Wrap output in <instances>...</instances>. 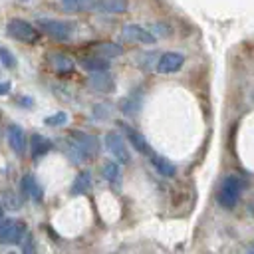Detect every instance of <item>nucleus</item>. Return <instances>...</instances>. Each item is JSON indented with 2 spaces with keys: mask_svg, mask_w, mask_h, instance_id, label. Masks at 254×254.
Returning <instances> with one entry per match:
<instances>
[{
  "mask_svg": "<svg viewBox=\"0 0 254 254\" xmlns=\"http://www.w3.org/2000/svg\"><path fill=\"white\" fill-rule=\"evenodd\" d=\"M99 151V141L95 135L85 131H71L65 141V153L73 163H85L93 159Z\"/></svg>",
  "mask_w": 254,
  "mask_h": 254,
  "instance_id": "nucleus-1",
  "label": "nucleus"
},
{
  "mask_svg": "<svg viewBox=\"0 0 254 254\" xmlns=\"http://www.w3.org/2000/svg\"><path fill=\"white\" fill-rule=\"evenodd\" d=\"M242 190H244V181H242V177H238V175H226V177L222 179L220 187H218L216 202H218L222 208L230 210V208L236 206V202H238Z\"/></svg>",
  "mask_w": 254,
  "mask_h": 254,
  "instance_id": "nucleus-2",
  "label": "nucleus"
},
{
  "mask_svg": "<svg viewBox=\"0 0 254 254\" xmlns=\"http://www.w3.org/2000/svg\"><path fill=\"white\" fill-rule=\"evenodd\" d=\"M36 26L48 34L50 38L58 40V42H67L71 40L73 32H75V24L69 20H56V18H38Z\"/></svg>",
  "mask_w": 254,
  "mask_h": 254,
  "instance_id": "nucleus-3",
  "label": "nucleus"
},
{
  "mask_svg": "<svg viewBox=\"0 0 254 254\" xmlns=\"http://www.w3.org/2000/svg\"><path fill=\"white\" fill-rule=\"evenodd\" d=\"M6 32H8L10 38H14L18 42H24V44H36L40 40V32L36 30V26H32L26 20H20V18L8 20Z\"/></svg>",
  "mask_w": 254,
  "mask_h": 254,
  "instance_id": "nucleus-4",
  "label": "nucleus"
},
{
  "mask_svg": "<svg viewBox=\"0 0 254 254\" xmlns=\"http://www.w3.org/2000/svg\"><path fill=\"white\" fill-rule=\"evenodd\" d=\"M127 143H129V141H125L123 135L117 133V131H109V133L105 135V147H107L109 155H111L117 163H121V165L131 163V155H129Z\"/></svg>",
  "mask_w": 254,
  "mask_h": 254,
  "instance_id": "nucleus-5",
  "label": "nucleus"
},
{
  "mask_svg": "<svg viewBox=\"0 0 254 254\" xmlns=\"http://www.w3.org/2000/svg\"><path fill=\"white\" fill-rule=\"evenodd\" d=\"M26 236V224L22 220L4 218L0 222V244H18Z\"/></svg>",
  "mask_w": 254,
  "mask_h": 254,
  "instance_id": "nucleus-6",
  "label": "nucleus"
},
{
  "mask_svg": "<svg viewBox=\"0 0 254 254\" xmlns=\"http://www.w3.org/2000/svg\"><path fill=\"white\" fill-rule=\"evenodd\" d=\"M121 38L125 42H137V44H155L157 38L143 26H137V24H127L121 32Z\"/></svg>",
  "mask_w": 254,
  "mask_h": 254,
  "instance_id": "nucleus-7",
  "label": "nucleus"
},
{
  "mask_svg": "<svg viewBox=\"0 0 254 254\" xmlns=\"http://www.w3.org/2000/svg\"><path fill=\"white\" fill-rule=\"evenodd\" d=\"M183 64H185V56L183 54H179V52H167V54H163L157 60L155 69L159 73H175V71H179L183 67Z\"/></svg>",
  "mask_w": 254,
  "mask_h": 254,
  "instance_id": "nucleus-8",
  "label": "nucleus"
},
{
  "mask_svg": "<svg viewBox=\"0 0 254 254\" xmlns=\"http://www.w3.org/2000/svg\"><path fill=\"white\" fill-rule=\"evenodd\" d=\"M6 141H8V145H10V149L16 153V155H24V151H26V133H24V129L20 127V125H16V123H12V125H8V129H6Z\"/></svg>",
  "mask_w": 254,
  "mask_h": 254,
  "instance_id": "nucleus-9",
  "label": "nucleus"
},
{
  "mask_svg": "<svg viewBox=\"0 0 254 254\" xmlns=\"http://www.w3.org/2000/svg\"><path fill=\"white\" fill-rule=\"evenodd\" d=\"M52 149H54V143H52L48 137H44V135H40V133H34V135H32V139H30V155H32L34 161L42 159V157L48 155Z\"/></svg>",
  "mask_w": 254,
  "mask_h": 254,
  "instance_id": "nucleus-10",
  "label": "nucleus"
},
{
  "mask_svg": "<svg viewBox=\"0 0 254 254\" xmlns=\"http://www.w3.org/2000/svg\"><path fill=\"white\" fill-rule=\"evenodd\" d=\"M20 190H22V194L26 196V198H30V200H42V196H44V190H42V187H40V183L32 177V175H24L22 177V181H20Z\"/></svg>",
  "mask_w": 254,
  "mask_h": 254,
  "instance_id": "nucleus-11",
  "label": "nucleus"
},
{
  "mask_svg": "<svg viewBox=\"0 0 254 254\" xmlns=\"http://www.w3.org/2000/svg\"><path fill=\"white\" fill-rule=\"evenodd\" d=\"M123 131H125L127 141H129L139 153H143V155H147V157H153V155H155L153 149H151V145H149V141H147L139 131H135L133 127H123Z\"/></svg>",
  "mask_w": 254,
  "mask_h": 254,
  "instance_id": "nucleus-12",
  "label": "nucleus"
},
{
  "mask_svg": "<svg viewBox=\"0 0 254 254\" xmlns=\"http://www.w3.org/2000/svg\"><path fill=\"white\" fill-rule=\"evenodd\" d=\"M93 8L103 14H123L129 10V2L127 0H95Z\"/></svg>",
  "mask_w": 254,
  "mask_h": 254,
  "instance_id": "nucleus-13",
  "label": "nucleus"
},
{
  "mask_svg": "<svg viewBox=\"0 0 254 254\" xmlns=\"http://www.w3.org/2000/svg\"><path fill=\"white\" fill-rule=\"evenodd\" d=\"M91 54L93 56H99L103 60H111V58H119L123 54V48L117 46V44H111V42H101L97 46L91 48Z\"/></svg>",
  "mask_w": 254,
  "mask_h": 254,
  "instance_id": "nucleus-14",
  "label": "nucleus"
},
{
  "mask_svg": "<svg viewBox=\"0 0 254 254\" xmlns=\"http://www.w3.org/2000/svg\"><path fill=\"white\" fill-rule=\"evenodd\" d=\"M89 189H91V173L89 171H81L79 175H75V179H73V183L69 187V192L73 196H77V194H85Z\"/></svg>",
  "mask_w": 254,
  "mask_h": 254,
  "instance_id": "nucleus-15",
  "label": "nucleus"
},
{
  "mask_svg": "<svg viewBox=\"0 0 254 254\" xmlns=\"http://www.w3.org/2000/svg\"><path fill=\"white\" fill-rule=\"evenodd\" d=\"M89 85L97 91H111L113 89V79L107 71H93L89 75Z\"/></svg>",
  "mask_w": 254,
  "mask_h": 254,
  "instance_id": "nucleus-16",
  "label": "nucleus"
},
{
  "mask_svg": "<svg viewBox=\"0 0 254 254\" xmlns=\"http://www.w3.org/2000/svg\"><path fill=\"white\" fill-rule=\"evenodd\" d=\"M109 60H103V58H99V56H83L81 60H79V65L83 67V69H87V71H107V67H109V64H107Z\"/></svg>",
  "mask_w": 254,
  "mask_h": 254,
  "instance_id": "nucleus-17",
  "label": "nucleus"
},
{
  "mask_svg": "<svg viewBox=\"0 0 254 254\" xmlns=\"http://www.w3.org/2000/svg\"><path fill=\"white\" fill-rule=\"evenodd\" d=\"M101 175H103V179L109 185H113V187H119L121 185V169H119V163L117 161H107L101 167Z\"/></svg>",
  "mask_w": 254,
  "mask_h": 254,
  "instance_id": "nucleus-18",
  "label": "nucleus"
},
{
  "mask_svg": "<svg viewBox=\"0 0 254 254\" xmlns=\"http://www.w3.org/2000/svg\"><path fill=\"white\" fill-rule=\"evenodd\" d=\"M50 64L54 65V69L56 71H60V73H69L71 69H73V60L69 58V56H64V54H52L50 56Z\"/></svg>",
  "mask_w": 254,
  "mask_h": 254,
  "instance_id": "nucleus-19",
  "label": "nucleus"
},
{
  "mask_svg": "<svg viewBox=\"0 0 254 254\" xmlns=\"http://www.w3.org/2000/svg\"><path fill=\"white\" fill-rule=\"evenodd\" d=\"M151 163H153V167L157 169V173L159 175H163V177H175V165L169 161V159H165V157H159V155H153L151 157Z\"/></svg>",
  "mask_w": 254,
  "mask_h": 254,
  "instance_id": "nucleus-20",
  "label": "nucleus"
},
{
  "mask_svg": "<svg viewBox=\"0 0 254 254\" xmlns=\"http://www.w3.org/2000/svg\"><path fill=\"white\" fill-rule=\"evenodd\" d=\"M95 0H60L62 8L67 12H83L87 8H93Z\"/></svg>",
  "mask_w": 254,
  "mask_h": 254,
  "instance_id": "nucleus-21",
  "label": "nucleus"
},
{
  "mask_svg": "<svg viewBox=\"0 0 254 254\" xmlns=\"http://www.w3.org/2000/svg\"><path fill=\"white\" fill-rule=\"evenodd\" d=\"M44 123L48 127H64L67 123V113L65 111H56V113L44 117Z\"/></svg>",
  "mask_w": 254,
  "mask_h": 254,
  "instance_id": "nucleus-22",
  "label": "nucleus"
},
{
  "mask_svg": "<svg viewBox=\"0 0 254 254\" xmlns=\"http://www.w3.org/2000/svg\"><path fill=\"white\" fill-rule=\"evenodd\" d=\"M0 64H2L6 69H14V67H16V58H14V54H12L8 48H2V46H0Z\"/></svg>",
  "mask_w": 254,
  "mask_h": 254,
  "instance_id": "nucleus-23",
  "label": "nucleus"
},
{
  "mask_svg": "<svg viewBox=\"0 0 254 254\" xmlns=\"http://www.w3.org/2000/svg\"><path fill=\"white\" fill-rule=\"evenodd\" d=\"M121 109L125 115H133L137 109H139V99H133V97H127L121 101Z\"/></svg>",
  "mask_w": 254,
  "mask_h": 254,
  "instance_id": "nucleus-24",
  "label": "nucleus"
},
{
  "mask_svg": "<svg viewBox=\"0 0 254 254\" xmlns=\"http://www.w3.org/2000/svg\"><path fill=\"white\" fill-rule=\"evenodd\" d=\"M22 254H38L36 250V240L32 234H26L22 240Z\"/></svg>",
  "mask_w": 254,
  "mask_h": 254,
  "instance_id": "nucleus-25",
  "label": "nucleus"
},
{
  "mask_svg": "<svg viewBox=\"0 0 254 254\" xmlns=\"http://www.w3.org/2000/svg\"><path fill=\"white\" fill-rule=\"evenodd\" d=\"M4 204H6L8 208L16 210V208L22 206V200H20V196H16V194H12L10 190H6V192H4Z\"/></svg>",
  "mask_w": 254,
  "mask_h": 254,
  "instance_id": "nucleus-26",
  "label": "nucleus"
},
{
  "mask_svg": "<svg viewBox=\"0 0 254 254\" xmlns=\"http://www.w3.org/2000/svg\"><path fill=\"white\" fill-rule=\"evenodd\" d=\"M10 91V81H0V95H6Z\"/></svg>",
  "mask_w": 254,
  "mask_h": 254,
  "instance_id": "nucleus-27",
  "label": "nucleus"
},
{
  "mask_svg": "<svg viewBox=\"0 0 254 254\" xmlns=\"http://www.w3.org/2000/svg\"><path fill=\"white\" fill-rule=\"evenodd\" d=\"M18 103H24V105H34V99H24V97H16Z\"/></svg>",
  "mask_w": 254,
  "mask_h": 254,
  "instance_id": "nucleus-28",
  "label": "nucleus"
},
{
  "mask_svg": "<svg viewBox=\"0 0 254 254\" xmlns=\"http://www.w3.org/2000/svg\"><path fill=\"white\" fill-rule=\"evenodd\" d=\"M2 206H4V202H2V200H0V222H2V220H4V212H2Z\"/></svg>",
  "mask_w": 254,
  "mask_h": 254,
  "instance_id": "nucleus-29",
  "label": "nucleus"
},
{
  "mask_svg": "<svg viewBox=\"0 0 254 254\" xmlns=\"http://www.w3.org/2000/svg\"><path fill=\"white\" fill-rule=\"evenodd\" d=\"M248 254H254V250H250V252H248Z\"/></svg>",
  "mask_w": 254,
  "mask_h": 254,
  "instance_id": "nucleus-30",
  "label": "nucleus"
},
{
  "mask_svg": "<svg viewBox=\"0 0 254 254\" xmlns=\"http://www.w3.org/2000/svg\"><path fill=\"white\" fill-rule=\"evenodd\" d=\"M8 254H16V252H8Z\"/></svg>",
  "mask_w": 254,
  "mask_h": 254,
  "instance_id": "nucleus-31",
  "label": "nucleus"
},
{
  "mask_svg": "<svg viewBox=\"0 0 254 254\" xmlns=\"http://www.w3.org/2000/svg\"><path fill=\"white\" fill-rule=\"evenodd\" d=\"M20 2H26V0H20Z\"/></svg>",
  "mask_w": 254,
  "mask_h": 254,
  "instance_id": "nucleus-32",
  "label": "nucleus"
}]
</instances>
